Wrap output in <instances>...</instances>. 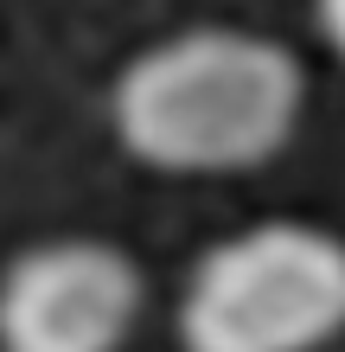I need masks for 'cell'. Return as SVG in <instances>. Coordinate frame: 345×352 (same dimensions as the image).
<instances>
[{
	"instance_id": "4",
	"label": "cell",
	"mask_w": 345,
	"mask_h": 352,
	"mask_svg": "<svg viewBox=\"0 0 345 352\" xmlns=\"http://www.w3.org/2000/svg\"><path fill=\"white\" fill-rule=\"evenodd\" d=\"M313 19H320V38L345 58V0H313Z\"/></svg>"
},
{
	"instance_id": "3",
	"label": "cell",
	"mask_w": 345,
	"mask_h": 352,
	"mask_svg": "<svg viewBox=\"0 0 345 352\" xmlns=\"http://www.w3.org/2000/svg\"><path fill=\"white\" fill-rule=\"evenodd\" d=\"M147 307L141 269L103 237H45L0 269V352H121Z\"/></svg>"
},
{
	"instance_id": "1",
	"label": "cell",
	"mask_w": 345,
	"mask_h": 352,
	"mask_svg": "<svg viewBox=\"0 0 345 352\" xmlns=\"http://www.w3.org/2000/svg\"><path fill=\"white\" fill-rule=\"evenodd\" d=\"M307 77L269 32L192 26L134 52L115 77V135L154 173H250L300 129Z\"/></svg>"
},
{
	"instance_id": "2",
	"label": "cell",
	"mask_w": 345,
	"mask_h": 352,
	"mask_svg": "<svg viewBox=\"0 0 345 352\" xmlns=\"http://www.w3.org/2000/svg\"><path fill=\"white\" fill-rule=\"evenodd\" d=\"M345 333V237L300 218L211 243L179 295L186 352H320Z\"/></svg>"
}]
</instances>
